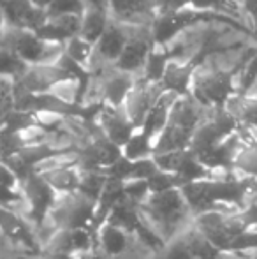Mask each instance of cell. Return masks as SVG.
<instances>
[{"mask_svg":"<svg viewBox=\"0 0 257 259\" xmlns=\"http://www.w3.org/2000/svg\"><path fill=\"white\" fill-rule=\"evenodd\" d=\"M183 192L190 205V210H199L201 213L206 211H219V206H234L236 210H243L248 194L257 192V180L254 178H233V180H206L192 182L183 185Z\"/></svg>","mask_w":257,"mask_h":259,"instance_id":"1","label":"cell"},{"mask_svg":"<svg viewBox=\"0 0 257 259\" xmlns=\"http://www.w3.org/2000/svg\"><path fill=\"white\" fill-rule=\"evenodd\" d=\"M141 208L151 231H155V235L161 238H171V233L183 224L190 211V205L182 187L151 192L141 203Z\"/></svg>","mask_w":257,"mask_h":259,"instance_id":"2","label":"cell"},{"mask_svg":"<svg viewBox=\"0 0 257 259\" xmlns=\"http://www.w3.org/2000/svg\"><path fill=\"white\" fill-rule=\"evenodd\" d=\"M190 96L206 109L226 108L227 101L236 96L234 74L201 64L195 67Z\"/></svg>","mask_w":257,"mask_h":259,"instance_id":"3","label":"cell"},{"mask_svg":"<svg viewBox=\"0 0 257 259\" xmlns=\"http://www.w3.org/2000/svg\"><path fill=\"white\" fill-rule=\"evenodd\" d=\"M93 213H95V203L85 196H79L78 192L55 194L49 211L57 229L86 228Z\"/></svg>","mask_w":257,"mask_h":259,"instance_id":"4","label":"cell"},{"mask_svg":"<svg viewBox=\"0 0 257 259\" xmlns=\"http://www.w3.org/2000/svg\"><path fill=\"white\" fill-rule=\"evenodd\" d=\"M125 45H127L125 27L111 18L102 37L93 45V53L92 58H90L88 67H86V72L88 74H95V72H100L108 67H115L117 60L120 58L122 52H124Z\"/></svg>","mask_w":257,"mask_h":259,"instance_id":"5","label":"cell"},{"mask_svg":"<svg viewBox=\"0 0 257 259\" xmlns=\"http://www.w3.org/2000/svg\"><path fill=\"white\" fill-rule=\"evenodd\" d=\"M44 46L46 41H42L35 32L13 27H4L0 30V48L11 50L20 55L28 65L41 64Z\"/></svg>","mask_w":257,"mask_h":259,"instance_id":"6","label":"cell"},{"mask_svg":"<svg viewBox=\"0 0 257 259\" xmlns=\"http://www.w3.org/2000/svg\"><path fill=\"white\" fill-rule=\"evenodd\" d=\"M0 11L6 27L37 32L48 21L46 11L35 7L30 0H0Z\"/></svg>","mask_w":257,"mask_h":259,"instance_id":"7","label":"cell"},{"mask_svg":"<svg viewBox=\"0 0 257 259\" xmlns=\"http://www.w3.org/2000/svg\"><path fill=\"white\" fill-rule=\"evenodd\" d=\"M164 92L161 85L157 83H150L143 78L136 79V85L130 90V94L125 99L122 109L125 111V115L129 116V120L134 123L136 129H139L146 120L150 109L153 108V104L157 103L159 96Z\"/></svg>","mask_w":257,"mask_h":259,"instance_id":"8","label":"cell"},{"mask_svg":"<svg viewBox=\"0 0 257 259\" xmlns=\"http://www.w3.org/2000/svg\"><path fill=\"white\" fill-rule=\"evenodd\" d=\"M97 122L102 131L104 138L110 143H113L115 147L122 148L125 147V143L130 140L136 127L129 120V116L125 115V111L122 108H110V106H102L97 111Z\"/></svg>","mask_w":257,"mask_h":259,"instance_id":"9","label":"cell"},{"mask_svg":"<svg viewBox=\"0 0 257 259\" xmlns=\"http://www.w3.org/2000/svg\"><path fill=\"white\" fill-rule=\"evenodd\" d=\"M72 78L67 72L57 65H30L28 71L25 72V76L21 79H18L14 83V87L20 90H25L28 94H34V96H41V94H48L55 83H59L60 79Z\"/></svg>","mask_w":257,"mask_h":259,"instance_id":"10","label":"cell"},{"mask_svg":"<svg viewBox=\"0 0 257 259\" xmlns=\"http://www.w3.org/2000/svg\"><path fill=\"white\" fill-rule=\"evenodd\" d=\"M95 74L100 76L102 83V104L110 108H122L130 90L136 85V76L122 72L115 67H108Z\"/></svg>","mask_w":257,"mask_h":259,"instance_id":"11","label":"cell"},{"mask_svg":"<svg viewBox=\"0 0 257 259\" xmlns=\"http://www.w3.org/2000/svg\"><path fill=\"white\" fill-rule=\"evenodd\" d=\"M93 249L92 235L86 228L78 229H55L48 243V252L64 254L74 257L79 254H90Z\"/></svg>","mask_w":257,"mask_h":259,"instance_id":"12","label":"cell"},{"mask_svg":"<svg viewBox=\"0 0 257 259\" xmlns=\"http://www.w3.org/2000/svg\"><path fill=\"white\" fill-rule=\"evenodd\" d=\"M97 243H99V249L108 257L122 256L129 247L127 228L115 222L113 219L102 222L97 229Z\"/></svg>","mask_w":257,"mask_h":259,"instance_id":"13","label":"cell"},{"mask_svg":"<svg viewBox=\"0 0 257 259\" xmlns=\"http://www.w3.org/2000/svg\"><path fill=\"white\" fill-rule=\"evenodd\" d=\"M194 72L195 67L192 64H180V62L169 60L164 78L161 81L162 90L178 97H189L192 94Z\"/></svg>","mask_w":257,"mask_h":259,"instance_id":"14","label":"cell"},{"mask_svg":"<svg viewBox=\"0 0 257 259\" xmlns=\"http://www.w3.org/2000/svg\"><path fill=\"white\" fill-rule=\"evenodd\" d=\"M79 30H81V16H57L48 18L44 27L39 28L35 34L42 41L62 42V45H65L72 37L79 35Z\"/></svg>","mask_w":257,"mask_h":259,"instance_id":"15","label":"cell"},{"mask_svg":"<svg viewBox=\"0 0 257 259\" xmlns=\"http://www.w3.org/2000/svg\"><path fill=\"white\" fill-rule=\"evenodd\" d=\"M41 180L55 194H71L83 187V177L74 166H64L41 173Z\"/></svg>","mask_w":257,"mask_h":259,"instance_id":"16","label":"cell"},{"mask_svg":"<svg viewBox=\"0 0 257 259\" xmlns=\"http://www.w3.org/2000/svg\"><path fill=\"white\" fill-rule=\"evenodd\" d=\"M110 21H111L110 11L86 7V11L81 16V30H79V35L85 41H88L90 45H95L102 37L104 32H106Z\"/></svg>","mask_w":257,"mask_h":259,"instance_id":"17","label":"cell"},{"mask_svg":"<svg viewBox=\"0 0 257 259\" xmlns=\"http://www.w3.org/2000/svg\"><path fill=\"white\" fill-rule=\"evenodd\" d=\"M120 155L122 159L129 160V162H139V160L153 159L155 141L143 129H136V133L130 136V140L120 150Z\"/></svg>","mask_w":257,"mask_h":259,"instance_id":"18","label":"cell"},{"mask_svg":"<svg viewBox=\"0 0 257 259\" xmlns=\"http://www.w3.org/2000/svg\"><path fill=\"white\" fill-rule=\"evenodd\" d=\"M226 109L248 129L257 133V97L254 96H233L226 104Z\"/></svg>","mask_w":257,"mask_h":259,"instance_id":"19","label":"cell"},{"mask_svg":"<svg viewBox=\"0 0 257 259\" xmlns=\"http://www.w3.org/2000/svg\"><path fill=\"white\" fill-rule=\"evenodd\" d=\"M21 198V184L13 166L0 160V206L7 208Z\"/></svg>","mask_w":257,"mask_h":259,"instance_id":"20","label":"cell"},{"mask_svg":"<svg viewBox=\"0 0 257 259\" xmlns=\"http://www.w3.org/2000/svg\"><path fill=\"white\" fill-rule=\"evenodd\" d=\"M168 64H169V57H168V53H166V50L162 48V46L155 45L153 48H151L150 55H148L146 64H144L143 72H141L139 78L146 79V81H150V83L161 85L166 69H168Z\"/></svg>","mask_w":257,"mask_h":259,"instance_id":"21","label":"cell"},{"mask_svg":"<svg viewBox=\"0 0 257 259\" xmlns=\"http://www.w3.org/2000/svg\"><path fill=\"white\" fill-rule=\"evenodd\" d=\"M30 65L14 52L6 48H0V76L13 79L14 83L25 76Z\"/></svg>","mask_w":257,"mask_h":259,"instance_id":"22","label":"cell"},{"mask_svg":"<svg viewBox=\"0 0 257 259\" xmlns=\"http://www.w3.org/2000/svg\"><path fill=\"white\" fill-rule=\"evenodd\" d=\"M93 53V45H90L88 41L81 37V35H76L71 41L65 42V57L71 58L74 64H78L79 67H83L86 71L90 64V58Z\"/></svg>","mask_w":257,"mask_h":259,"instance_id":"23","label":"cell"},{"mask_svg":"<svg viewBox=\"0 0 257 259\" xmlns=\"http://www.w3.org/2000/svg\"><path fill=\"white\" fill-rule=\"evenodd\" d=\"M86 11V4L83 0H53L46 9L48 18L57 16H83Z\"/></svg>","mask_w":257,"mask_h":259,"instance_id":"24","label":"cell"},{"mask_svg":"<svg viewBox=\"0 0 257 259\" xmlns=\"http://www.w3.org/2000/svg\"><path fill=\"white\" fill-rule=\"evenodd\" d=\"M250 250H257V229H250V231L234 238L233 242L227 243L222 252L231 254V256H238V254L250 252Z\"/></svg>","mask_w":257,"mask_h":259,"instance_id":"25","label":"cell"},{"mask_svg":"<svg viewBox=\"0 0 257 259\" xmlns=\"http://www.w3.org/2000/svg\"><path fill=\"white\" fill-rule=\"evenodd\" d=\"M164 259H195V257L187 238L182 236V238H175L168 243Z\"/></svg>","mask_w":257,"mask_h":259,"instance_id":"26","label":"cell"},{"mask_svg":"<svg viewBox=\"0 0 257 259\" xmlns=\"http://www.w3.org/2000/svg\"><path fill=\"white\" fill-rule=\"evenodd\" d=\"M240 9L245 11L248 21L254 27V32L257 34V0H240Z\"/></svg>","mask_w":257,"mask_h":259,"instance_id":"27","label":"cell"},{"mask_svg":"<svg viewBox=\"0 0 257 259\" xmlns=\"http://www.w3.org/2000/svg\"><path fill=\"white\" fill-rule=\"evenodd\" d=\"M13 92H14V81L13 79L0 76V101H4L6 97L13 96Z\"/></svg>","mask_w":257,"mask_h":259,"instance_id":"28","label":"cell"},{"mask_svg":"<svg viewBox=\"0 0 257 259\" xmlns=\"http://www.w3.org/2000/svg\"><path fill=\"white\" fill-rule=\"evenodd\" d=\"M86 7H95V9L110 11V0H83Z\"/></svg>","mask_w":257,"mask_h":259,"instance_id":"29","label":"cell"},{"mask_svg":"<svg viewBox=\"0 0 257 259\" xmlns=\"http://www.w3.org/2000/svg\"><path fill=\"white\" fill-rule=\"evenodd\" d=\"M30 2L34 4L35 7H39V9H44L46 11L49 7V4L53 2V0H30Z\"/></svg>","mask_w":257,"mask_h":259,"instance_id":"30","label":"cell"},{"mask_svg":"<svg viewBox=\"0 0 257 259\" xmlns=\"http://www.w3.org/2000/svg\"><path fill=\"white\" fill-rule=\"evenodd\" d=\"M72 259H93V256H92V252H90V254H79V256H74Z\"/></svg>","mask_w":257,"mask_h":259,"instance_id":"31","label":"cell"},{"mask_svg":"<svg viewBox=\"0 0 257 259\" xmlns=\"http://www.w3.org/2000/svg\"><path fill=\"white\" fill-rule=\"evenodd\" d=\"M6 27V23H4V16H2V11H0V30Z\"/></svg>","mask_w":257,"mask_h":259,"instance_id":"32","label":"cell"}]
</instances>
